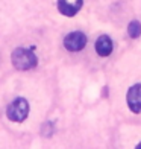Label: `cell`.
I'll list each match as a JSON object with an SVG mask.
<instances>
[{
  "instance_id": "cell-1",
  "label": "cell",
  "mask_w": 141,
  "mask_h": 149,
  "mask_svg": "<svg viewBox=\"0 0 141 149\" xmlns=\"http://www.w3.org/2000/svg\"><path fill=\"white\" fill-rule=\"evenodd\" d=\"M11 63L17 70L26 72V70L35 69L37 64H38V58L30 49L17 47V49H14V52H12V55H11Z\"/></svg>"
},
{
  "instance_id": "cell-2",
  "label": "cell",
  "mask_w": 141,
  "mask_h": 149,
  "mask_svg": "<svg viewBox=\"0 0 141 149\" xmlns=\"http://www.w3.org/2000/svg\"><path fill=\"white\" fill-rule=\"evenodd\" d=\"M29 116V102L24 97H17L8 105L6 108V117L11 122L21 123Z\"/></svg>"
},
{
  "instance_id": "cell-3",
  "label": "cell",
  "mask_w": 141,
  "mask_h": 149,
  "mask_svg": "<svg viewBox=\"0 0 141 149\" xmlns=\"http://www.w3.org/2000/svg\"><path fill=\"white\" fill-rule=\"evenodd\" d=\"M86 46V35L80 31L67 33L64 38V47L68 52H80Z\"/></svg>"
},
{
  "instance_id": "cell-4",
  "label": "cell",
  "mask_w": 141,
  "mask_h": 149,
  "mask_svg": "<svg viewBox=\"0 0 141 149\" xmlns=\"http://www.w3.org/2000/svg\"><path fill=\"white\" fill-rule=\"evenodd\" d=\"M126 102L133 114L141 113V84L132 85L126 94Z\"/></svg>"
},
{
  "instance_id": "cell-5",
  "label": "cell",
  "mask_w": 141,
  "mask_h": 149,
  "mask_svg": "<svg viewBox=\"0 0 141 149\" xmlns=\"http://www.w3.org/2000/svg\"><path fill=\"white\" fill-rule=\"evenodd\" d=\"M84 0H58V9L65 17H75L82 8Z\"/></svg>"
},
{
  "instance_id": "cell-6",
  "label": "cell",
  "mask_w": 141,
  "mask_h": 149,
  "mask_svg": "<svg viewBox=\"0 0 141 149\" xmlns=\"http://www.w3.org/2000/svg\"><path fill=\"white\" fill-rule=\"evenodd\" d=\"M112 49H114L112 40L108 35H100L96 40V52H97V55H100V56H109Z\"/></svg>"
},
{
  "instance_id": "cell-7",
  "label": "cell",
  "mask_w": 141,
  "mask_h": 149,
  "mask_svg": "<svg viewBox=\"0 0 141 149\" xmlns=\"http://www.w3.org/2000/svg\"><path fill=\"white\" fill-rule=\"evenodd\" d=\"M127 35H129L131 38H133V40H137L141 35V23L137 22V20L131 22L129 26H127Z\"/></svg>"
},
{
  "instance_id": "cell-8",
  "label": "cell",
  "mask_w": 141,
  "mask_h": 149,
  "mask_svg": "<svg viewBox=\"0 0 141 149\" xmlns=\"http://www.w3.org/2000/svg\"><path fill=\"white\" fill-rule=\"evenodd\" d=\"M137 148H138V149H141V143H138V145H137Z\"/></svg>"
}]
</instances>
